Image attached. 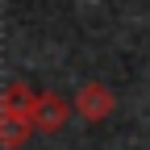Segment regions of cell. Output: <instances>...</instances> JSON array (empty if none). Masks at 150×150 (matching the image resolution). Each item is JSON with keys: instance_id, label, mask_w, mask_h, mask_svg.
I'll return each instance as SVG.
<instances>
[{"instance_id": "1", "label": "cell", "mask_w": 150, "mask_h": 150, "mask_svg": "<svg viewBox=\"0 0 150 150\" xmlns=\"http://www.w3.org/2000/svg\"><path fill=\"white\" fill-rule=\"evenodd\" d=\"M75 104H79V112H83V117H92V121H100L104 112L112 108V96H108V92H104L100 83H88V88L79 92V100H75Z\"/></svg>"}, {"instance_id": "2", "label": "cell", "mask_w": 150, "mask_h": 150, "mask_svg": "<svg viewBox=\"0 0 150 150\" xmlns=\"http://www.w3.org/2000/svg\"><path fill=\"white\" fill-rule=\"evenodd\" d=\"M63 112H67V104H63L59 96H42V100H33V117H38V125H42V129H59Z\"/></svg>"}]
</instances>
